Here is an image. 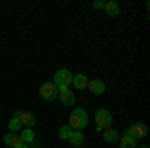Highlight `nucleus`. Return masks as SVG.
Returning <instances> with one entry per match:
<instances>
[{
    "mask_svg": "<svg viewBox=\"0 0 150 148\" xmlns=\"http://www.w3.org/2000/svg\"><path fill=\"white\" fill-rule=\"evenodd\" d=\"M20 138H22L24 142H26V144H30V142H32V140H34V130H32V128H22V132H20Z\"/></svg>",
    "mask_w": 150,
    "mask_h": 148,
    "instance_id": "nucleus-16",
    "label": "nucleus"
},
{
    "mask_svg": "<svg viewBox=\"0 0 150 148\" xmlns=\"http://www.w3.org/2000/svg\"><path fill=\"white\" fill-rule=\"evenodd\" d=\"M102 136L106 142H110V144H114V142H118V138H120V134L116 132L114 128H106V130H102Z\"/></svg>",
    "mask_w": 150,
    "mask_h": 148,
    "instance_id": "nucleus-14",
    "label": "nucleus"
},
{
    "mask_svg": "<svg viewBox=\"0 0 150 148\" xmlns=\"http://www.w3.org/2000/svg\"><path fill=\"white\" fill-rule=\"evenodd\" d=\"M68 142H70L74 148H80L82 144H84V134H82L80 130H72V134H70Z\"/></svg>",
    "mask_w": 150,
    "mask_h": 148,
    "instance_id": "nucleus-12",
    "label": "nucleus"
},
{
    "mask_svg": "<svg viewBox=\"0 0 150 148\" xmlns=\"http://www.w3.org/2000/svg\"><path fill=\"white\" fill-rule=\"evenodd\" d=\"M4 144L8 148H24L26 146V142L20 138V134H12V132H6L4 134Z\"/></svg>",
    "mask_w": 150,
    "mask_h": 148,
    "instance_id": "nucleus-6",
    "label": "nucleus"
},
{
    "mask_svg": "<svg viewBox=\"0 0 150 148\" xmlns=\"http://www.w3.org/2000/svg\"><path fill=\"white\" fill-rule=\"evenodd\" d=\"M40 98L42 100H56L58 98V86L54 82H44L40 86Z\"/></svg>",
    "mask_w": 150,
    "mask_h": 148,
    "instance_id": "nucleus-5",
    "label": "nucleus"
},
{
    "mask_svg": "<svg viewBox=\"0 0 150 148\" xmlns=\"http://www.w3.org/2000/svg\"><path fill=\"white\" fill-rule=\"evenodd\" d=\"M70 134H72V128H70L68 124H66V126H60V130H58V136L62 138V140H68Z\"/></svg>",
    "mask_w": 150,
    "mask_h": 148,
    "instance_id": "nucleus-17",
    "label": "nucleus"
},
{
    "mask_svg": "<svg viewBox=\"0 0 150 148\" xmlns=\"http://www.w3.org/2000/svg\"><path fill=\"white\" fill-rule=\"evenodd\" d=\"M72 76H74V74H72L70 70L60 68V70L54 72V80H52V82L58 86V90H60V88H68L70 84H72Z\"/></svg>",
    "mask_w": 150,
    "mask_h": 148,
    "instance_id": "nucleus-3",
    "label": "nucleus"
},
{
    "mask_svg": "<svg viewBox=\"0 0 150 148\" xmlns=\"http://www.w3.org/2000/svg\"><path fill=\"white\" fill-rule=\"evenodd\" d=\"M118 142H120V148H136L138 146V140L126 136V134H124L122 138H118Z\"/></svg>",
    "mask_w": 150,
    "mask_h": 148,
    "instance_id": "nucleus-15",
    "label": "nucleus"
},
{
    "mask_svg": "<svg viewBox=\"0 0 150 148\" xmlns=\"http://www.w3.org/2000/svg\"><path fill=\"white\" fill-rule=\"evenodd\" d=\"M18 114H20V108H18V110H14V116H12L10 122H8V128H10L12 134H14L16 130H22V124H20V118H18Z\"/></svg>",
    "mask_w": 150,
    "mask_h": 148,
    "instance_id": "nucleus-13",
    "label": "nucleus"
},
{
    "mask_svg": "<svg viewBox=\"0 0 150 148\" xmlns=\"http://www.w3.org/2000/svg\"><path fill=\"white\" fill-rule=\"evenodd\" d=\"M94 122H96V128L102 132L106 128H110L112 126V114L110 110H106V108H98L96 114H94Z\"/></svg>",
    "mask_w": 150,
    "mask_h": 148,
    "instance_id": "nucleus-2",
    "label": "nucleus"
},
{
    "mask_svg": "<svg viewBox=\"0 0 150 148\" xmlns=\"http://www.w3.org/2000/svg\"><path fill=\"white\" fill-rule=\"evenodd\" d=\"M18 118H20V124H22V128H32V126L36 124V116H34L32 112H28V110H20Z\"/></svg>",
    "mask_w": 150,
    "mask_h": 148,
    "instance_id": "nucleus-9",
    "label": "nucleus"
},
{
    "mask_svg": "<svg viewBox=\"0 0 150 148\" xmlns=\"http://www.w3.org/2000/svg\"><path fill=\"white\" fill-rule=\"evenodd\" d=\"M88 76H84V74H74L72 76V86L76 88V90H86V86H88Z\"/></svg>",
    "mask_w": 150,
    "mask_h": 148,
    "instance_id": "nucleus-10",
    "label": "nucleus"
},
{
    "mask_svg": "<svg viewBox=\"0 0 150 148\" xmlns=\"http://www.w3.org/2000/svg\"><path fill=\"white\" fill-rule=\"evenodd\" d=\"M104 4H106V2H102V0H96L92 6H94V8H104Z\"/></svg>",
    "mask_w": 150,
    "mask_h": 148,
    "instance_id": "nucleus-19",
    "label": "nucleus"
},
{
    "mask_svg": "<svg viewBox=\"0 0 150 148\" xmlns=\"http://www.w3.org/2000/svg\"><path fill=\"white\" fill-rule=\"evenodd\" d=\"M86 88H90L92 94L100 96V94L106 92V84H104V80H100V78H92V80H88V86H86Z\"/></svg>",
    "mask_w": 150,
    "mask_h": 148,
    "instance_id": "nucleus-8",
    "label": "nucleus"
},
{
    "mask_svg": "<svg viewBox=\"0 0 150 148\" xmlns=\"http://www.w3.org/2000/svg\"><path fill=\"white\" fill-rule=\"evenodd\" d=\"M58 98H60V102L64 104V106H74V100H76L74 92L70 90V88H60L58 90Z\"/></svg>",
    "mask_w": 150,
    "mask_h": 148,
    "instance_id": "nucleus-7",
    "label": "nucleus"
},
{
    "mask_svg": "<svg viewBox=\"0 0 150 148\" xmlns=\"http://www.w3.org/2000/svg\"><path fill=\"white\" fill-rule=\"evenodd\" d=\"M126 136H130V138H134V140H138V138H142V136H146L148 134V126L144 124V122H136V124H130L126 128V132H124Z\"/></svg>",
    "mask_w": 150,
    "mask_h": 148,
    "instance_id": "nucleus-4",
    "label": "nucleus"
},
{
    "mask_svg": "<svg viewBox=\"0 0 150 148\" xmlns=\"http://www.w3.org/2000/svg\"><path fill=\"white\" fill-rule=\"evenodd\" d=\"M88 124V112L84 108H74V112H70V120H68V126L72 130H80L86 128Z\"/></svg>",
    "mask_w": 150,
    "mask_h": 148,
    "instance_id": "nucleus-1",
    "label": "nucleus"
},
{
    "mask_svg": "<svg viewBox=\"0 0 150 148\" xmlns=\"http://www.w3.org/2000/svg\"><path fill=\"white\" fill-rule=\"evenodd\" d=\"M136 148H148V146H146V144H140V146H136Z\"/></svg>",
    "mask_w": 150,
    "mask_h": 148,
    "instance_id": "nucleus-20",
    "label": "nucleus"
},
{
    "mask_svg": "<svg viewBox=\"0 0 150 148\" xmlns=\"http://www.w3.org/2000/svg\"><path fill=\"white\" fill-rule=\"evenodd\" d=\"M104 10H106V14L108 16H120V4L118 2H114V0H108L106 4H104Z\"/></svg>",
    "mask_w": 150,
    "mask_h": 148,
    "instance_id": "nucleus-11",
    "label": "nucleus"
},
{
    "mask_svg": "<svg viewBox=\"0 0 150 148\" xmlns=\"http://www.w3.org/2000/svg\"><path fill=\"white\" fill-rule=\"evenodd\" d=\"M28 146H30V148H40V146H42V142H40L38 138H34V140H32V142H30Z\"/></svg>",
    "mask_w": 150,
    "mask_h": 148,
    "instance_id": "nucleus-18",
    "label": "nucleus"
}]
</instances>
